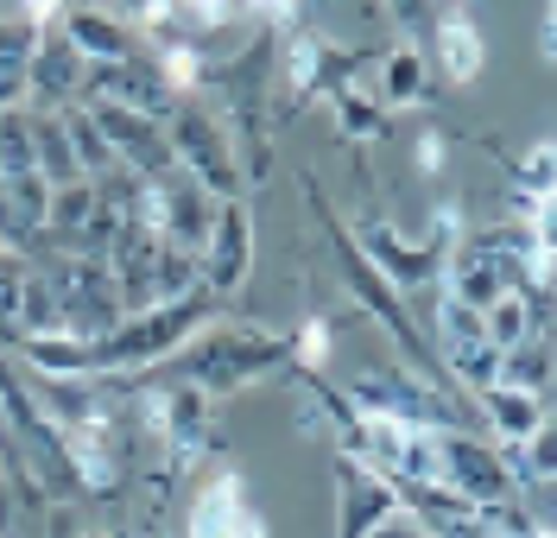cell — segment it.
<instances>
[{"label": "cell", "instance_id": "6da1fadb", "mask_svg": "<svg viewBox=\"0 0 557 538\" xmlns=\"http://www.w3.org/2000/svg\"><path fill=\"white\" fill-rule=\"evenodd\" d=\"M209 317V291H184L172 304H152V311H139L127 317L108 342H96V374H127V367H152V361H172L184 349V336Z\"/></svg>", "mask_w": 557, "mask_h": 538}, {"label": "cell", "instance_id": "7a4b0ae2", "mask_svg": "<svg viewBox=\"0 0 557 538\" xmlns=\"http://www.w3.org/2000/svg\"><path fill=\"white\" fill-rule=\"evenodd\" d=\"M51 291H58V323H64V336L76 342H108L127 311H121V291H114V273H108V260H51V266H38Z\"/></svg>", "mask_w": 557, "mask_h": 538}, {"label": "cell", "instance_id": "3957f363", "mask_svg": "<svg viewBox=\"0 0 557 538\" xmlns=\"http://www.w3.org/2000/svg\"><path fill=\"white\" fill-rule=\"evenodd\" d=\"M165 140H172V159L177 172L203 190L209 203H235L242 197V172H235V146L222 134V121L209 114V108L184 102L172 108V127H165Z\"/></svg>", "mask_w": 557, "mask_h": 538}, {"label": "cell", "instance_id": "277c9868", "mask_svg": "<svg viewBox=\"0 0 557 538\" xmlns=\"http://www.w3.org/2000/svg\"><path fill=\"white\" fill-rule=\"evenodd\" d=\"M437 481L450 495H462L469 506L513 501V481L494 456V443H482L475 430H437Z\"/></svg>", "mask_w": 557, "mask_h": 538}, {"label": "cell", "instance_id": "5b68a950", "mask_svg": "<svg viewBox=\"0 0 557 538\" xmlns=\"http://www.w3.org/2000/svg\"><path fill=\"white\" fill-rule=\"evenodd\" d=\"M355 253H361V260H368L399 298L424 291L431 279H437V266H444L424 241H406V235H399L393 222H381V215H361V228H355Z\"/></svg>", "mask_w": 557, "mask_h": 538}, {"label": "cell", "instance_id": "8992f818", "mask_svg": "<svg viewBox=\"0 0 557 538\" xmlns=\"http://www.w3.org/2000/svg\"><path fill=\"white\" fill-rule=\"evenodd\" d=\"M247 273H253V210L235 197V203H215L209 241L197 253V286L235 291V286H247Z\"/></svg>", "mask_w": 557, "mask_h": 538}, {"label": "cell", "instance_id": "52a82bcc", "mask_svg": "<svg viewBox=\"0 0 557 538\" xmlns=\"http://www.w3.org/2000/svg\"><path fill=\"white\" fill-rule=\"evenodd\" d=\"M76 96H83V58L58 33H45L33 51V71H26V108L33 114H64V108H76Z\"/></svg>", "mask_w": 557, "mask_h": 538}, {"label": "cell", "instance_id": "ba28073f", "mask_svg": "<svg viewBox=\"0 0 557 538\" xmlns=\"http://www.w3.org/2000/svg\"><path fill=\"white\" fill-rule=\"evenodd\" d=\"M190 538H267L260 513L242 501V468H222L190 506Z\"/></svg>", "mask_w": 557, "mask_h": 538}, {"label": "cell", "instance_id": "9c48e42d", "mask_svg": "<svg viewBox=\"0 0 557 538\" xmlns=\"http://www.w3.org/2000/svg\"><path fill=\"white\" fill-rule=\"evenodd\" d=\"M58 38L83 64H127L134 58V33L102 7H58Z\"/></svg>", "mask_w": 557, "mask_h": 538}, {"label": "cell", "instance_id": "30bf717a", "mask_svg": "<svg viewBox=\"0 0 557 538\" xmlns=\"http://www.w3.org/2000/svg\"><path fill=\"white\" fill-rule=\"evenodd\" d=\"M336 481H343V513H336V538H368L381 520H393V495L374 468L355 456H336Z\"/></svg>", "mask_w": 557, "mask_h": 538}, {"label": "cell", "instance_id": "8fae6325", "mask_svg": "<svg viewBox=\"0 0 557 538\" xmlns=\"http://www.w3.org/2000/svg\"><path fill=\"white\" fill-rule=\"evenodd\" d=\"M13 355L38 380H96V349L76 342V336H26Z\"/></svg>", "mask_w": 557, "mask_h": 538}, {"label": "cell", "instance_id": "7c38bea8", "mask_svg": "<svg viewBox=\"0 0 557 538\" xmlns=\"http://www.w3.org/2000/svg\"><path fill=\"white\" fill-rule=\"evenodd\" d=\"M431 58L444 64L450 83H469V76H482V64H487V33L469 13H450V20H437V33H431Z\"/></svg>", "mask_w": 557, "mask_h": 538}, {"label": "cell", "instance_id": "4fadbf2b", "mask_svg": "<svg viewBox=\"0 0 557 538\" xmlns=\"http://www.w3.org/2000/svg\"><path fill=\"white\" fill-rule=\"evenodd\" d=\"M424 89H431V64H424V51L418 45H386L381 51V83L368 89L381 108H412L424 102Z\"/></svg>", "mask_w": 557, "mask_h": 538}, {"label": "cell", "instance_id": "5bb4252c", "mask_svg": "<svg viewBox=\"0 0 557 538\" xmlns=\"http://www.w3.org/2000/svg\"><path fill=\"white\" fill-rule=\"evenodd\" d=\"M475 405L487 412V425H494L500 443H525L539 425H552V405H545V399H532V393H513V387H487Z\"/></svg>", "mask_w": 557, "mask_h": 538}, {"label": "cell", "instance_id": "9a60e30c", "mask_svg": "<svg viewBox=\"0 0 557 538\" xmlns=\"http://www.w3.org/2000/svg\"><path fill=\"white\" fill-rule=\"evenodd\" d=\"M494 387H513V393H532V399L552 405V342H520V349H507Z\"/></svg>", "mask_w": 557, "mask_h": 538}, {"label": "cell", "instance_id": "2e32d148", "mask_svg": "<svg viewBox=\"0 0 557 538\" xmlns=\"http://www.w3.org/2000/svg\"><path fill=\"white\" fill-rule=\"evenodd\" d=\"M13 329H20V342H26V336H64V323H58V291H51V279H45V273H26Z\"/></svg>", "mask_w": 557, "mask_h": 538}, {"label": "cell", "instance_id": "e0dca14e", "mask_svg": "<svg viewBox=\"0 0 557 538\" xmlns=\"http://www.w3.org/2000/svg\"><path fill=\"white\" fill-rule=\"evenodd\" d=\"M7 178H38L33 172V108H7L0 114V184Z\"/></svg>", "mask_w": 557, "mask_h": 538}, {"label": "cell", "instance_id": "ac0fdd59", "mask_svg": "<svg viewBox=\"0 0 557 538\" xmlns=\"http://www.w3.org/2000/svg\"><path fill=\"white\" fill-rule=\"evenodd\" d=\"M336 134H348V140H381L386 134V108L374 102L368 89L348 83L343 96H336Z\"/></svg>", "mask_w": 557, "mask_h": 538}, {"label": "cell", "instance_id": "d6986e66", "mask_svg": "<svg viewBox=\"0 0 557 538\" xmlns=\"http://www.w3.org/2000/svg\"><path fill=\"white\" fill-rule=\"evenodd\" d=\"M444 367H450V380H456V387H469L475 399H482L487 387L500 380V355H494L487 342H475V349H450V355H444Z\"/></svg>", "mask_w": 557, "mask_h": 538}, {"label": "cell", "instance_id": "ffe728a7", "mask_svg": "<svg viewBox=\"0 0 557 538\" xmlns=\"http://www.w3.org/2000/svg\"><path fill=\"white\" fill-rule=\"evenodd\" d=\"M26 260L13 248H0V342L7 349H20V329H13V317H20V286H26Z\"/></svg>", "mask_w": 557, "mask_h": 538}, {"label": "cell", "instance_id": "44dd1931", "mask_svg": "<svg viewBox=\"0 0 557 538\" xmlns=\"http://www.w3.org/2000/svg\"><path fill=\"white\" fill-rule=\"evenodd\" d=\"M552 159H557V146L552 140H539L532 146V152H525L520 159V172H513V190H525V197H539V203H545V197H552Z\"/></svg>", "mask_w": 557, "mask_h": 538}, {"label": "cell", "instance_id": "7402d4cb", "mask_svg": "<svg viewBox=\"0 0 557 538\" xmlns=\"http://www.w3.org/2000/svg\"><path fill=\"white\" fill-rule=\"evenodd\" d=\"M330 342H336V336H330L317 317L305 323V336H298V355H305V367H323V361H330Z\"/></svg>", "mask_w": 557, "mask_h": 538}, {"label": "cell", "instance_id": "603a6c76", "mask_svg": "<svg viewBox=\"0 0 557 538\" xmlns=\"http://www.w3.org/2000/svg\"><path fill=\"white\" fill-rule=\"evenodd\" d=\"M444 159H450V146L437 140V134H424V140H418V165H424V172H444Z\"/></svg>", "mask_w": 557, "mask_h": 538}, {"label": "cell", "instance_id": "cb8c5ba5", "mask_svg": "<svg viewBox=\"0 0 557 538\" xmlns=\"http://www.w3.org/2000/svg\"><path fill=\"white\" fill-rule=\"evenodd\" d=\"M83 538H108V533H83Z\"/></svg>", "mask_w": 557, "mask_h": 538}]
</instances>
